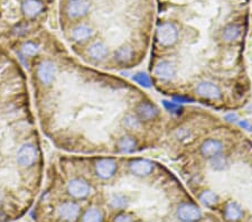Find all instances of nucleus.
<instances>
[{
    "label": "nucleus",
    "mask_w": 252,
    "mask_h": 222,
    "mask_svg": "<svg viewBox=\"0 0 252 222\" xmlns=\"http://www.w3.org/2000/svg\"><path fill=\"white\" fill-rule=\"evenodd\" d=\"M56 215L63 222H76L81 215V207L76 201H64L59 204Z\"/></svg>",
    "instance_id": "obj_7"
},
{
    "label": "nucleus",
    "mask_w": 252,
    "mask_h": 222,
    "mask_svg": "<svg viewBox=\"0 0 252 222\" xmlns=\"http://www.w3.org/2000/svg\"><path fill=\"white\" fill-rule=\"evenodd\" d=\"M243 217L242 207L237 202L231 201L224 208V219L227 222H238Z\"/></svg>",
    "instance_id": "obj_19"
},
{
    "label": "nucleus",
    "mask_w": 252,
    "mask_h": 222,
    "mask_svg": "<svg viewBox=\"0 0 252 222\" xmlns=\"http://www.w3.org/2000/svg\"><path fill=\"white\" fill-rule=\"evenodd\" d=\"M25 1V0H20V6H22V3ZM43 1H45V0H43ZM0 2H1V0H0ZM19 10H20V8H19Z\"/></svg>",
    "instance_id": "obj_32"
},
{
    "label": "nucleus",
    "mask_w": 252,
    "mask_h": 222,
    "mask_svg": "<svg viewBox=\"0 0 252 222\" xmlns=\"http://www.w3.org/2000/svg\"><path fill=\"white\" fill-rule=\"evenodd\" d=\"M118 161L111 157H101L94 163V174L102 181H109L116 176Z\"/></svg>",
    "instance_id": "obj_5"
},
{
    "label": "nucleus",
    "mask_w": 252,
    "mask_h": 222,
    "mask_svg": "<svg viewBox=\"0 0 252 222\" xmlns=\"http://www.w3.org/2000/svg\"><path fill=\"white\" fill-rule=\"evenodd\" d=\"M225 148L223 141L218 138H207L200 146V155L205 159H211L213 157L220 155Z\"/></svg>",
    "instance_id": "obj_12"
},
{
    "label": "nucleus",
    "mask_w": 252,
    "mask_h": 222,
    "mask_svg": "<svg viewBox=\"0 0 252 222\" xmlns=\"http://www.w3.org/2000/svg\"><path fill=\"white\" fill-rule=\"evenodd\" d=\"M133 221V217L129 213H120L118 215L113 222H132Z\"/></svg>",
    "instance_id": "obj_28"
},
{
    "label": "nucleus",
    "mask_w": 252,
    "mask_h": 222,
    "mask_svg": "<svg viewBox=\"0 0 252 222\" xmlns=\"http://www.w3.org/2000/svg\"><path fill=\"white\" fill-rule=\"evenodd\" d=\"M238 125H239L240 128L243 129V130L252 132V123H251V121L247 120V119L239 120V121H238Z\"/></svg>",
    "instance_id": "obj_29"
},
{
    "label": "nucleus",
    "mask_w": 252,
    "mask_h": 222,
    "mask_svg": "<svg viewBox=\"0 0 252 222\" xmlns=\"http://www.w3.org/2000/svg\"><path fill=\"white\" fill-rule=\"evenodd\" d=\"M242 34V27L239 24L231 23L224 26L221 32V38L225 43H233L238 40L240 36Z\"/></svg>",
    "instance_id": "obj_18"
},
{
    "label": "nucleus",
    "mask_w": 252,
    "mask_h": 222,
    "mask_svg": "<svg viewBox=\"0 0 252 222\" xmlns=\"http://www.w3.org/2000/svg\"><path fill=\"white\" fill-rule=\"evenodd\" d=\"M104 215L101 208L91 205L83 212L81 222H103Z\"/></svg>",
    "instance_id": "obj_20"
},
{
    "label": "nucleus",
    "mask_w": 252,
    "mask_h": 222,
    "mask_svg": "<svg viewBox=\"0 0 252 222\" xmlns=\"http://www.w3.org/2000/svg\"><path fill=\"white\" fill-rule=\"evenodd\" d=\"M129 172L136 177H147L155 169V165L152 160L146 159H135L129 160Z\"/></svg>",
    "instance_id": "obj_13"
},
{
    "label": "nucleus",
    "mask_w": 252,
    "mask_h": 222,
    "mask_svg": "<svg viewBox=\"0 0 252 222\" xmlns=\"http://www.w3.org/2000/svg\"><path fill=\"white\" fill-rule=\"evenodd\" d=\"M210 167L215 172H224L230 167V159L226 155L222 154L213 157V159H209Z\"/></svg>",
    "instance_id": "obj_21"
},
{
    "label": "nucleus",
    "mask_w": 252,
    "mask_h": 222,
    "mask_svg": "<svg viewBox=\"0 0 252 222\" xmlns=\"http://www.w3.org/2000/svg\"><path fill=\"white\" fill-rule=\"evenodd\" d=\"M59 66L52 60H42L36 68V75L43 86L50 87L58 76Z\"/></svg>",
    "instance_id": "obj_6"
},
{
    "label": "nucleus",
    "mask_w": 252,
    "mask_h": 222,
    "mask_svg": "<svg viewBox=\"0 0 252 222\" xmlns=\"http://www.w3.org/2000/svg\"><path fill=\"white\" fill-rule=\"evenodd\" d=\"M195 94L206 100H220L222 98L221 89L211 81H202L197 83L195 87Z\"/></svg>",
    "instance_id": "obj_11"
},
{
    "label": "nucleus",
    "mask_w": 252,
    "mask_h": 222,
    "mask_svg": "<svg viewBox=\"0 0 252 222\" xmlns=\"http://www.w3.org/2000/svg\"><path fill=\"white\" fill-rule=\"evenodd\" d=\"M132 80L135 81L136 83L139 84L140 87L145 89H149L153 86L152 79H150V76L147 73H145V72H137V73L133 74Z\"/></svg>",
    "instance_id": "obj_27"
},
{
    "label": "nucleus",
    "mask_w": 252,
    "mask_h": 222,
    "mask_svg": "<svg viewBox=\"0 0 252 222\" xmlns=\"http://www.w3.org/2000/svg\"><path fill=\"white\" fill-rule=\"evenodd\" d=\"M173 101L175 102L183 104V103H189V102H193V99L192 98H189V96H183V95H175L173 96Z\"/></svg>",
    "instance_id": "obj_30"
},
{
    "label": "nucleus",
    "mask_w": 252,
    "mask_h": 222,
    "mask_svg": "<svg viewBox=\"0 0 252 222\" xmlns=\"http://www.w3.org/2000/svg\"><path fill=\"white\" fill-rule=\"evenodd\" d=\"M116 147L121 154H132L138 147V139L133 135L126 134L118 138Z\"/></svg>",
    "instance_id": "obj_16"
},
{
    "label": "nucleus",
    "mask_w": 252,
    "mask_h": 222,
    "mask_svg": "<svg viewBox=\"0 0 252 222\" xmlns=\"http://www.w3.org/2000/svg\"><path fill=\"white\" fill-rule=\"evenodd\" d=\"M176 216L182 222H198L202 219V211L193 203L183 202L177 207Z\"/></svg>",
    "instance_id": "obj_10"
},
{
    "label": "nucleus",
    "mask_w": 252,
    "mask_h": 222,
    "mask_svg": "<svg viewBox=\"0 0 252 222\" xmlns=\"http://www.w3.org/2000/svg\"><path fill=\"white\" fill-rule=\"evenodd\" d=\"M91 0H64L63 13L70 20H80L90 14Z\"/></svg>",
    "instance_id": "obj_1"
},
{
    "label": "nucleus",
    "mask_w": 252,
    "mask_h": 222,
    "mask_svg": "<svg viewBox=\"0 0 252 222\" xmlns=\"http://www.w3.org/2000/svg\"><path fill=\"white\" fill-rule=\"evenodd\" d=\"M66 192L73 200H85L91 195L92 187L83 177H73L66 184Z\"/></svg>",
    "instance_id": "obj_4"
},
{
    "label": "nucleus",
    "mask_w": 252,
    "mask_h": 222,
    "mask_svg": "<svg viewBox=\"0 0 252 222\" xmlns=\"http://www.w3.org/2000/svg\"><path fill=\"white\" fill-rule=\"evenodd\" d=\"M156 40L161 47H173L178 42V30L170 22L158 24L156 28Z\"/></svg>",
    "instance_id": "obj_2"
},
{
    "label": "nucleus",
    "mask_w": 252,
    "mask_h": 222,
    "mask_svg": "<svg viewBox=\"0 0 252 222\" xmlns=\"http://www.w3.org/2000/svg\"><path fill=\"white\" fill-rule=\"evenodd\" d=\"M154 74L162 81H172L176 78V66L168 60H162L156 64Z\"/></svg>",
    "instance_id": "obj_15"
},
{
    "label": "nucleus",
    "mask_w": 252,
    "mask_h": 222,
    "mask_svg": "<svg viewBox=\"0 0 252 222\" xmlns=\"http://www.w3.org/2000/svg\"><path fill=\"white\" fill-rule=\"evenodd\" d=\"M159 114V108L149 100L139 101L135 107V115L141 120V123H149V121L155 120Z\"/></svg>",
    "instance_id": "obj_9"
},
{
    "label": "nucleus",
    "mask_w": 252,
    "mask_h": 222,
    "mask_svg": "<svg viewBox=\"0 0 252 222\" xmlns=\"http://www.w3.org/2000/svg\"><path fill=\"white\" fill-rule=\"evenodd\" d=\"M133 58H135V50L129 44H124L120 47H118L113 53V60L118 64L121 65H127L131 63Z\"/></svg>",
    "instance_id": "obj_17"
},
{
    "label": "nucleus",
    "mask_w": 252,
    "mask_h": 222,
    "mask_svg": "<svg viewBox=\"0 0 252 222\" xmlns=\"http://www.w3.org/2000/svg\"><path fill=\"white\" fill-rule=\"evenodd\" d=\"M39 159L38 148L35 144L25 143L19 147L16 155V161L22 168H31L37 163Z\"/></svg>",
    "instance_id": "obj_3"
},
{
    "label": "nucleus",
    "mask_w": 252,
    "mask_h": 222,
    "mask_svg": "<svg viewBox=\"0 0 252 222\" xmlns=\"http://www.w3.org/2000/svg\"><path fill=\"white\" fill-rule=\"evenodd\" d=\"M40 51V45L34 40H25L20 45V52L25 58H34Z\"/></svg>",
    "instance_id": "obj_23"
},
{
    "label": "nucleus",
    "mask_w": 252,
    "mask_h": 222,
    "mask_svg": "<svg viewBox=\"0 0 252 222\" xmlns=\"http://www.w3.org/2000/svg\"><path fill=\"white\" fill-rule=\"evenodd\" d=\"M162 106H164L165 110L169 112L170 115H174V116H180L183 114V110H184V108H183L182 104L175 102V101H169V100H162L161 101Z\"/></svg>",
    "instance_id": "obj_26"
},
{
    "label": "nucleus",
    "mask_w": 252,
    "mask_h": 222,
    "mask_svg": "<svg viewBox=\"0 0 252 222\" xmlns=\"http://www.w3.org/2000/svg\"><path fill=\"white\" fill-rule=\"evenodd\" d=\"M87 55L90 58L91 61L95 63H102L110 55V50L109 46L103 40H94L87 48Z\"/></svg>",
    "instance_id": "obj_14"
},
{
    "label": "nucleus",
    "mask_w": 252,
    "mask_h": 222,
    "mask_svg": "<svg viewBox=\"0 0 252 222\" xmlns=\"http://www.w3.org/2000/svg\"><path fill=\"white\" fill-rule=\"evenodd\" d=\"M95 30L91 24L85 22L76 23L70 31V37L76 44H84L94 36Z\"/></svg>",
    "instance_id": "obj_8"
},
{
    "label": "nucleus",
    "mask_w": 252,
    "mask_h": 222,
    "mask_svg": "<svg viewBox=\"0 0 252 222\" xmlns=\"http://www.w3.org/2000/svg\"><path fill=\"white\" fill-rule=\"evenodd\" d=\"M123 124H124L125 128H127L128 130H138V129H139L142 125L141 120L133 114L126 115L124 120H123Z\"/></svg>",
    "instance_id": "obj_25"
},
{
    "label": "nucleus",
    "mask_w": 252,
    "mask_h": 222,
    "mask_svg": "<svg viewBox=\"0 0 252 222\" xmlns=\"http://www.w3.org/2000/svg\"><path fill=\"white\" fill-rule=\"evenodd\" d=\"M224 119H225V121H227V123L235 124L239 121V117L237 114H229L224 117Z\"/></svg>",
    "instance_id": "obj_31"
},
{
    "label": "nucleus",
    "mask_w": 252,
    "mask_h": 222,
    "mask_svg": "<svg viewBox=\"0 0 252 222\" xmlns=\"http://www.w3.org/2000/svg\"><path fill=\"white\" fill-rule=\"evenodd\" d=\"M198 199H200L201 203L205 205L206 208H214L219 203L218 194H215L211 190H204V191H202L201 194L198 195Z\"/></svg>",
    "instance_id": "obj_24"
},
{
    "label": "nucleus",
    "mask_w": 252,
    "mask_h": 222,
    "mask_svg": "<svg viewBox=\"0 0 252 222\" xmlns=\"http://www.w3.org/2000/svg\"><path fill=\"white\" fill-rule=\"evenodd\" d=\"M130 199L127 194L124 193H115L109 199V204L115 210H124L129 205Z\"/></svg>",
    "instance_id": "obj_22"
}]
</instances>
